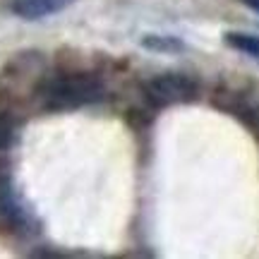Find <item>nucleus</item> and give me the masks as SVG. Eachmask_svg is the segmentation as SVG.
Returning <instances> with one entry per match:
<instances>
[{"label": "nucleus", "instance_id": "f257e3e1", "mask_svg": "<svg viewBox=\"0 0 259 259\" xmlns=\"http://www.w3.org/2000/svg\"><path fill=\"white\" fill-rule=\"evenodd\" d=\"M48 108H79L103 99V84L87 72L58 74L44 89Z\"/></svg>", "mask_w": 259, "mask_h": 259}, {"label": "nucleus", "instance_id": "f03ea898", "mask_svg": "<svg viewBox=\"0 0 259 259\" xmlns=\"http://www.w3.org/2000/svg\"><path fill=\"white\" fill-rule=\"evenodd\" d=\"M147 99L154 106H173V103H187L197 99V82L187 74L168 72L158 74L154 79H149L147 87Z\"/></svg>", "mask_w": 259, "mask_h": 259}, {"label": "nucleus", "instance_id": "7ed1b4c3", "mask_svg": "<svg viewBox=\"0 0 259 259\" xmlns=\"http://www.w3.org/2000/svg\"><path fill=\"white\" fill-rule=\"evenodd\" d=\"M70 3L72 0H15L12 3V12L24 19H41L65 10Z\"/></svg>", "mask_w": 259, "mask_h": 259}, {"label": "nucleus", "instance_id": "20e7f679", "mask_svg": "<svg viewBox=\"0 0 259 259\" xmlns=\"http://www.w3.org/2000/svg\"><path fill=\"white\" fill-rule=\"evenodd\" d=\"M0 213H3V219L12 226H22V223L27 221V216H24V209L17 204V197L12 192V187H10L8 180H0Z\"/></svg>", "mask_w": 259, "mask_h": 259}, {"label": "nucleus", "instance_id": "39448f33", "mask_svg": "<svg viewBox=\"0 0 259 259\" xmlns=\"http://www.w3.org/2000/svg\"><path fill=\"white\" fill-rule=\"evenodd\" d=\"M226 44L235 51H240L245 56L259 58V36L254 34H242V31H231L226 34Z\"/></svg>", "mask_w": 259, "mask_h": 259}, {"label": "nucleus", "instance_id": "423d86ee", "mask_svg": "<svg viewBox=\"0 0 259 259\" xmlns=\"http://www.w3.org/2000/svg\"><path fill=\"white\" fill-rule=\"evenodd\" d=\"M147 48H154V51H180L183 48V44L178 41V38L173 36H147L144 41H142Z\"/></svg>", "mask_w": 259, "mask_h": 259}, {"label": "nucleus", "instance_id": "0eeeda50", "mask_svg": "<svg viewBox=\"0 0 259 259\" xmlns=\"http://www.w3.org/2000/svg\"><path fill=\"white\" fill-rule=\"evenodd\" d=\"M12 139V125L5 118H0V149H5Z\"/></svg>", "mask_w": 259, "mask_h": 259}, {"label": "nucleus", "instance_id": "6e6552de", "mask_svg": "<svg viewBox=\"0 0 259 259\" xmlns=\"http://www.w3.org/2000/svg\"><path fill=\"white\" fill-rule=\"evenodd\" d=\"M245 3H247L252 10H257V12H259V0H245Z\"/></svg>", "mask_w": 259, "mask_h": 259}]
</instances>
